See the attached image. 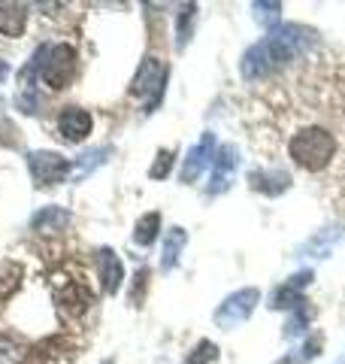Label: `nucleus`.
Instances as JSON below:
<instances>
[{
    "label": "nucleus",
    "instance_id": "15",
    "mask_svg": "<svg viewBox=\"0 0 345 364\" xmlns=\"http://www.w3.org/2000/svg\"><path fill=\"white\" fill-rule=\"evenodd\" d=\"M248 182H251V188L255 191H263V195L275 198V195H282V191L291 186V176H288L285 170H258V173L248 176Z\"/></svg>",
    "mask_w": 345,
    "mask_h": 364
},
{
    "label": "nucleus",
    "instance_id": "6",
    "mask_svg": "<svg viewBox=\"0 0 345 364\" xmlns=\"http://www.w3.org/2000/svg\"><path fill=\"white\" fill-rule=\"evenodd\" d=\"M261 304V291L258 289H239L234 294H227L224 304L215 310V322L218 328H224V331H230V328L243 325L246 318L255 313V306Z\"/></svg>",
    "mask_w": 345,
    "mask_h": 364
},
{
    "label": "nucleus",
    "instance_id": "27",
    "mask_svg": "<svg viewBox=\"0 0 345 364\" xmlns=\"http://www.w3.org/2000/svg\"><path fill=\"white\" fill-rule=\"evenodd\" d=\"M306 325H309V310H306V306H297L294 318H291V322H288V337H297V334H300Z\"/></svg>",
    "mask_w": 345,
    "mask_h": 364
},
{
    "label": "nucleus",
    "instance_id": "21",
    "mask_svg": "<svg viewBox=\"0 0 345 364\" xmlns=\"http://www.w3.org/2000/svg\"><path fill=\"white\" fill-rule=\"evenodd\" d=\"M28 346L16 337H0V364H25L28 361Z\"/></svg>",
    "mask_w": 345,
    "mask_h": 364
},
{
    "label": "nucleus",
    "instance_id": "5",
    "mask_svg": "<svg viewBox=\"0 0 345 364\" xmlns=\"http://www.w3.org/2000/svg\"><path fill=\"white\" fill-rule=\"evenodd\" d=\"M28 170L37 188H49L58 182L70 179V158H64L61 152H49V149H37L28 155Z\"/></svg>",
    "mask_w": 345,
    "mask_h": 364
},
{
    "label": "nucleus",
    "instance_id": "26",
    "mask_svg": "<svg viewBox=\"0 0 345 364\" xmlns=\"http://www.w3.org/2000/svg\"><path fill=\"white\" fill-rule=\"evenodd\" d=\"M170 167H172V152L170 149H160L158 158H155V164L148 167V176H152V179H167Z\"/></svg>",
    "mask_w": 345,
    "mask_h": 364
},
{
    "label": "nucleus",
    "instance_id": "8",
    "mask_svg": "<svg viewBox=\"0 0 345 364\" xmlns=\"http://www.w3.org/2000/svg\"><path fill=\"white\" fill-rule=\"evenodd\" d=\"M91 128H94V119L82 107H64L61 116H58V131H61L67 143H82L91 134Z\"/></svg>",
    "mask_w": 345,
    "mask_h": 364
},
{
    "label": "nucleus",
    "instance_id": "28",
    "mask_svg": "<svg viewBox=\"0 0 345 364\" xmlns=\"http://www.w3.org/2000/svg\"><path fill=\"white\" fill-rule=\"evenodd\" d=\"M318 346H321V337H315L312 343H306V358H315L318 355Z\"/></svg>",
    "mask_w": 345,
    "mask_h": 364
},
{
    "label": "nucleus",
    "instance_id": "23",
    "mask_svg": "<svg viewBox=\"0 0 345 364\" xmlns=\"http://www.w3.org/2000/svg\"><path fill=\"white\" fill-rule=\"evenodd\" d=\"M194 13H197V6L188 4V6H182V13H179V18H176V46H179V49H185V43L191 40Z\"/></svg>",
    "mask_w": 345,
    "mask_h": 364
},
{
    "label": "nucleus",
    "instance_id": "1",
    "mask_svg": "<svg viewBox=\"0 0 345 364\" xmlns=\"http://www.w3.org/2000/svg\"><path fill=\"white\" fill-rule=\"evenodd\" d=\"M309 43H312V33H309L306 28H300V25L275 28L261 43L246 49L243 61H239V70H243V76L248 79V82L267 79L270 73H275L288 61H294L297 55H303L309 49Z\"/></svg>",
    "mask_w": 345,
    "mask_h": 364
},
{
    "label": "nucleus",
    "instance_id": "22",
    "mask_svg": "<svg viewBox=\"0 0 345 364\" xmlns=\"http://www.w3.org/2000/svg\"><path fill=\"white\" fill-rule=\"evenodd\" d=\"M303 294L300 289H294L291 282H285V286H279L273 291V306L275 310H297V306H303Z\"/></svg>",
    "mask_w": 345,
    "mask_h": 364
},
{
    "label": "nucleus",
    "instance_id": "16",
    "mask_svg": "<svg viewBox=\"0 0 345 364\" xmlns=\"http://www.w3.org/2000/svg\"><path fill=\"white\" fill-rule=\"evenodd\" d=\"M106 158H109V149H106V146H97V149L82 152V155L76 158V161H70V182H82V179H88L103 161H106Z\"/></svg>",
    "mask_w": 345,
    "mask_h": 364
},
{
    "label": "nucleus",
    "instance_id": "9",
    "mask_svg": "<svg viewBox=\"0 0 345 364\" xmlns=\"http://www.w3.org/2000/svg\"><path fill=\"white\" fill-rule=\"evenodd\" d=\"M236 167H239L236 146H221L212 158V179H209V188L206 191H209V195H221V191L230 186V179H234Z\"/></svg>",
    "mask_w": 345,
    "mask_h": 364
},
{
    "label": "nucleus",
    "instance_id": "19",
    "mask_svg": "<svg viewBox=\"0 0 345 364\" xmlns=\"http://www.w3.org/2000/svg\"><path fill=\"white\" fill-rule=\"evenodd\" d=\"M158 231H160V213H146L140 215V222L133 228V240L140 246H152Z\"/></svg>",
    "mask_w": 345,
    "mask_h": 364
},
{
    "label": "nucleus",
    "instance_id": "10",
    "mask_svg": "<svg viewBox=\"0 0 345 364\" xmlns=\"http://www.w3.org/2000/svg\"><path fill=\"white\" fill-rule=\"evenodd\" d=\"M215 158V134H203L197 146H191V152L185 158V164H182V182H194L206 167L212 164Z\"/></svg>",
    "mask_w": 345,
    "mask_h": 364
},
{
    "label": "nucleus",
    "instance_id": "17",
    "mask_svg": "<svg viewBox=\"0 0 345 364\" xmlns=\"http://www.w3.org/2000/svg\"><path fill=\"white\" fill-rule=\"evenodd\" d=\"M25 279V267L16 258H0V301H9L21 289Z\"/></svg>",
    "mask_w": 345,
    "mask_h": 364
},
{
    "label": "nucleus",
    "instance_id": "24",
    "mask_svg": "<svg viewBox=\"0 0 345 364\" xmlns=\"http://www.w3.org/2000/svg\"><path fill=\"white\" fill-rule=\"evenodd\" d=\"M255 9V18H258V25L263 28H279V18H282V4H255L251 6Z\"/></svg>",
    "mask_w": 345,
    "mask_h": 364
},
{
    "label": "nucleus",
    "instance_id": "2",
    "mask_svg": "<svg viewBox=\"0 0 345 364\" xmlns=\"http://www.w3.org/2000/svg\"><path fill=\"white\" fill-rule=\"evenodd\" d=\"M76 67H79V58H76L73 46L49 43V46H43V49L33 55L31 70H33V76H40L52 91H61V88H67L73 82Z\"/></svg>",
    "mask_w": 345,
    "mask_h": 364
},
{
    "label": "nucleus",
    "instance_id": "11",
    "mask_svg": "<svg viewBox=\"0 0 345 364\" xmlns=\"http://www.w3.org/2000/svg\"><path fill=\"white\" fill-rule=\"evenodd\" d=\"M25 364H73V349L61 337H45L28 352Z\"/></svg>",
    "mask_w": 345,
    "mask_h": 364
},
{
    "label": "nucleus",
    "instance_id": "25",
    "mask_svg": "<svg viewBox=\"0 0 345 364\" xmlns=\"http://www.w3.org/2000/svg\"><path fill=\"white\" fill-rule=\"evenodd\" d=\"M215 358H218V346L212 343V340H200V343L191 349V355L185 358V364H209Z\"/></svg>",
    "mask_w": 345,
    "mask_h": 364
},
{
    "label": "nucleus",
    "instance_id": "30",
    "mask_svg": "<svg viewBox=\"0 0 345 364\" xmlns=\"http://www.w3.org/2000/svg\"><path fill=\"white\" fill-rule=\"evenodd\" d=\"M279 364H291V361H279Z\"/></svg>",
    "mask_w": 345,
    "mask_h": 364
},
{
    "label": "nucleus",
    "instance_id": "7",
    "mask_svg": "<svg viewBox=\"0 0 345 364\" xmlns=\"http://www.w3.org/2000/svg\"><path fill=\"white\" fill-rule=\"evenodd\" d=\"M55 304L67 318H82L91 304H94V294L88 291L85 282H76V279H67L61 289L55 291Z\"/></svg>",
    "mask_w": 345,
    "mask_h": 364
},
{
    "label": "nucleus",
    "instance_id": "18",
    "mask_svg": "<svg viewBox=\"0 0 345 364\" xmlns=\"http://www.w3.org/2000/svg\"><path fill=\"white\" fill-rule=\"evenodd\" d=\"M188 243V234L182 231V228H170L167 237H164V252H160V267L164 270H172L176 267V261L182 255V249Z\"/></svg>",
    "mask_w": 345,
    "mask_h": 364
},
{
    "label": "nucleus",
    "instance_id": "14",
    "mask_svg": "<svg viewBox=\"0 0 345 364\" xmlns=\"http://www.w3.org/2000/svg\"><path fill=\"white\" fill-rule=\"evenodd\" d=\"M28 28V6L0 0V33L4 37H21Z\"/></svg>",
    "mask_w": 345,
    "mask_h": 364
},
{
    "label": "nucleus",
    "instance_id": "20",
    "mask_svg": "<svg viewBox=\"0 0 345 364\" xmlns=\"http://www.w3.org/2000/svg\"><path fill=\"white\" fill-rule=\"evenodd\" d=\"M342 234H345L342 228H327V231H321L318 237H312V240L306 243V252H312L315 258H324L330 252V246L342 240Z\"/></svg>",
    "mask_w": 345,
    "mask_h": 364
},
{
    "label": "nucleus",
    "instance_id": "4",
    "mask_svg": "<svg viewBox=\"0 0 345 364\" xmlns=\"http://www.w3.org/2000/svg\"><path fill=\"white\" fill-rule=\"evenodd\" d=\"M164 82H167V67H164V61L155 58V55H148V58H143L136 76L131 79V95L133 97H148L146 112H152L158 107L160 95H164Z\"/></svg>",
    "mask_w": 345,
    "mask_h": 364
},
{
    "label": "nucleus",
    "instance_id": "13",
    "mask_svg": "<svg viewBox=\"0 0 345 364\" xmlns=\"http://www.w3.org/2000/svg\"><path fill=\"white\" fill-rule=\"evenodd\" d=\"M97 270H100V282H103V291L115 294L121 289V279H124V267H121V258L112 252V249H97Z\"/></svg>",
    "mask_w": 345,
    "mask_h": 364
},
{
    "label": "nucleus",
    "instance_id": "3",
    "mask_svg": "<svg viewBox=\"0 0 345 364\" xmlns=\"http://www.w3.org/2000/svg\"><path fill=\"white\" fill-rule=\"evenodd\" d=\"M288 152L303 170H321L330 164L333 152H336V140L327 128H303L300 134L291 136Z\"/></svg>",
    "mask_w": 345,
    "mask_h": 364
},
{
    "label": "nucleus",
    "instance_id": "12",
    "mask_svg": "<svg viewBox=\"0 0 345 364\" xmlns=\"http://www.w3.org/2000/svg\"><path fill=\"white\" fill-rule=\"evenodd\" d=\"M70 225V213H67L64 207H43L31 215V228H33V234H40V237H55V234H61L64 228Z\"/></svg>",
    "mask_w": 345,
    "mask_h": 364
},
{
    "label": "nucleus",
    "instance_id": "29",
    "mask_svg": "<svg viewBox=\"0 0 345 364\" xmlns=\"http://www.w3.org/2000/svg\"><path fill=\"white\" fill-rule=\"evenodd\" d=\"M4 73H6V64H0V79H4Z\"/></svg>",
    "mask_w": 345,
    "mask_h": 364
}]
</instances>
